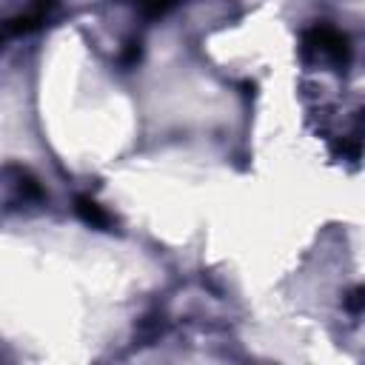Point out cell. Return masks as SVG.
<instances>
[{
    "label": "cell",
    "instance_id": "cell-1",
    "mask_svg": "<svg viewBox=\"0 0 365 365\" xmlns=\"http://www.w3.org/2000/svg\"><path fill=\"white\" fill-rule=\"evenodd\" d=\"M305 46L319 51L322 57L345 66L351 60V46H348V37L331 26H314L308 34H305Z\"/></svg>",
    "mask_w": 365,
    "mask_h": 365
},
{
    "label": "cell",
    "instance_id": "cell-2",
    "mask_svg": "<svg viewBox=\"0 0 365 365\" xmlns=\"http://www.w3.org/2000/svg\"><path fill=\"white\" fill-rule=\"evenodd\" d=\"M74 211H77L80 220L88 222L91 228H100V231H108V228H111L108 211H103V205H97L91 197H77V200H74Z\"/></svg>",
    "mask_w": 365,
    "mask_h": 365
},
{
    "label": "cell",
    "instance_id": "cell-3",
    "mask_svg": "<svg viewBox=\"0 0 365 365\" xmlns=\"http://www.w3.org/2000/svg\"><path fill=\"white\" fill-rule=\"evenodd\" d=\"M137 6H140V11L145 14V17H163L165 11H171L180 0H134Z\"/></svg>",
    "mask_w": 365,
    "mask_h": 365
},
{
    "label": "cell",
    "instance_id": "cell-4",
    "mask_svg": "<svg viewBox=\"0 0 365 365\" xmlns=\"http://www.w3.org/2000/svg\"><path fill=\"white\" fill-rule=\"evenodd\" d=\"M362 299H365V297H362V288H354V291L348 294V299H345L348 311H351V314H359V311H362Z\"/></svg>",
    "mask_w": 365,
    "mask_h": 365
},
{
    "label": "cell",
    "instance_id": "cell-5",
    "mask_svg": "<svg viewBox=\"0 0 365 365\" xmlns=\"http://www.w3.org/2000/svg\"><path fill=\"white\" fill-rule=\"evenodd\" d=\"M57 6V0H31V9L34 11H40V14H46L48 17V11Z\"/></svg>",
    "mask_w": 365,
    "mask_h": 365
},
{
    "label": "cell",
    "instance_id": "cell-6",
    "mask_svg": "<svg viewBox=\"0 0 365 365\" xmlns=\"http://www.w3.org/2000/svg\"><path fill=\"white\" fill-rule=\"evenodd\" d=\"M137 57H140V43H128V48H125V54H123V63L131 66Z\"/></svg>",
    "mask_w": 365,
    "mask_h": 365
},
{
    "label": "cell",
    "instance_id": "cell-7",
    "mask_svg": "<svg viewBox=\"0 0 365 365\" xmlns=\"http://www.w3.org/2000/svg\"><path fill=\"white\" fill-rule=\"evenodd\" d=\"M6 40H9V31H6V23H3V20H0V46H3V43H6Z\"/></svg>",
    "mask_w": 365,
    "mask_h": 365
}]
</instances>
